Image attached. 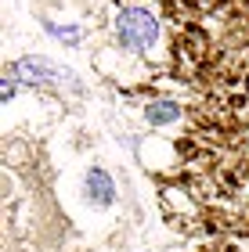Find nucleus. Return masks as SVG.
<instances>
[{
    "instance_id": "obj_2",
    "label": "nucleus",
    "mask_w": 249,
    "mask_h": 252,
    "mask_svg": "<svg viewBox=\"0 0 249 252\" xmlns=\"http://www.w3.org/2000/svg\"><path fill=\"white\" fill-rule=\"evenodd\" d=\"M11 72L18 76V83H54V79H62V72L47 58H22L11 65Z\"/></svg>"
},
{
    "instance_id": "obj_3",
    "label": "nucleus",
    "mask_w": 249,
    "mask_h": 252,
    "mask_svg": "<svg viewBox=\"0 0 249 252\" xmlns=\"http://www.w3.org/2000/svg\"><path fill=\"white\" fill-rule=\"evenodd\" d=\"M87 198L94 205H112V198H116V184H112V177L105 173V169H90V173H87Z\"/></svg>"
},
{
    "instance_id": "obj_1",
    "label": "nucleus",
    "mask_w": 249,
    "mask_h": 252,
    "mask_svg": "<svg viewBox=\"0 0 249 252\" xmlns=\"http://www.w3.org/2000/svg\"><path fill=\"white\" fill-rule=\"evenodd\" d=\"M116 36L127 51H148L155 36H159V22H155L148 11L141 7H130V11H119L116 18Z\"/></svg>"
},
{
    "instance_id": "obj_4",
    "label": "nucleus",
    "mask_w": 249,
    "mask_h": 252,
    "mask_svg": "<svg viewBox=\"0 0 249 252\" xmlns=\"http://www.w3.org/2000/svg\"><path fill=\"white\" fill-rule=\"evenodd\" d=\"M177 116H180V108L174 105V101H155V105H148V123H152V126L174 123Z\"/></svg>"
}]
</instances>
